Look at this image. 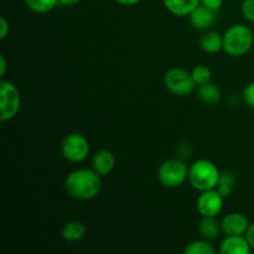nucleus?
<instances>
[{"instance_id":"ddd939ff","label":"nucleus","mask_w":254,"mask_h":254,"mask_svg":"<svg viewBox=\"0 0 254 254\" xmlns=\"http://www.w3.org/2000/svg\"><path fill=\"white\" fill-rule=\"evenodd\" d=\"M166 10L176 16H188L200 5V0H163Z\"/></svg>"},{"instance_id":"f3484780","label":"nucleus","mask_w":254,"mask_h":254,"mask_svg":"<svg viewBox=\"0 0 254 254\" xmlns=\"http://www.w3.org/2000/svg\"><path fill=\"white\" fill-rule=\"evenodd\" d=\"M84 235H86V227L83 223L77 222V221H71L62 228V238L68 243L82 240Z\"/></svg>"},{"instance_id":"6e6552de","label":"nucleus","mask_w":254,"mask_h":254,"mask_svg":"<svg viewBox=\"0 0 254 254\" xmlns=\"http://www.w3.org/2000/svg\"><path fill=\"white\" fill-rule=\"evenodd\" d=\"M223 197L216 189L202 191L197 198V211L202 217H217L223 208Z\"/></svg>"},{"instance_id":"cd10ccee","label":"nucleus","mask_w":254,"mask_h":254,"mask_svg":"<svg viewBox=\"0 0 254 254\" xmlns=\"http://www.w3.org/2000/svg\"><path fill=\"white\" fill-rule=\"evenodd\" d=\"M119 5H123V6H133V5L138 4L140 0H116Z\"/></svg>"},{"instance_id":"a878e982","label":"nucleus","mask_w":254,"mask_h":254,"mask_svg":"<svg viewBox=\"0 0 254 254\" xmlns=\"http://www.w3.org/2000/svg\"><path fill=\"white\" fill-rule=\"evenodd\" d=\"M232 186L230 185H226V184H218V186L216 188V190L218 191V192L221 193V195L223 196V197H228V196L231 195V192H232Z\"/></svg>"},{"instance_id":"9b49d317","label":"nucleus","mask_w":254,"mask_h":254,"mask_svg":"<svg viewBox=\"0 0 254 254\" xmlns=\"http://www.w3.org/2000/svg\"><path fill=\"white\" fill-rule=\"evenodd\" d=\"M114 166H116L114 154L107 149L98 150L92 159V168L101 176L109 175L113 171Z\"/></svg>"},{"instance_id":"4be33fe9","label":"nucleus","mask_w":254,"mask_h":254,"mask_svg":"<svg viewBox=\"0 0 254 254\" xmlns=\"http://www.w3.org/2000/svg\"><path fill=\"white\" fill-rule=\"evenodd\" d=\"M243 99L248 107L254 109V82H251L246 86L245 91H243Z\"/></svg>"},{"instance_id":"b1692460","label":"nucleus","mask_w":254,"mask_h":254,"mask_svg":"<svg viewBox=\"0 0 254 254\" xmlns=\"http://www.w3.org/2000/svg\"><path fill=\"white\" fill-rule=\"evenodd\" d=\"M0 40H4L5 37L7 36V34H9V30H10V26H9V22H7V20L5 19L4 16L0 17Z\"/></svg>"},{"instance_id":"39448f33","label":"nucleus","mask_w":254,"mask_h":254,"mask_svg":"<svg viewBox=\"0 0 254 254\" xmlns=\"http://www.w3.org/2000/svg\"><path fill=\"white\" fill-rule=\"evenodd\" d=\"M21 106V97L12 82L0 81V121L7 122L17 116Z\"/></svg>"},{"instance_id":"f8f14e48","label":"nucleus","mask_w":254,"mask_h":254,"mask_svg":"<svg viewBox=\"0 0 254 254\" xmlns=\"http://www.w3.org/2000/svg\"><path fill=\"white\" fill-rule=\"evenodd\" d=\"M215 12L213 10L208 9L205 5L200 4L196 6L189 15L191 25L196 30H207L215 21Z\"/></svg>"},{"instance_id":"f03ea898","label":"nucleus","mask_w":254,"mask_h":254,"mask_svg":"<svg viewBox=\"0 0 254 254\" xmlns=\"http://www.w3.org/2000/svg\"><path fill=\"white\" fill-rule=\"evenodd\" d=\"M221 171L217 165L207 159L196 160L189 168V181L195 190L207 191L216 189L220 184Z\"/></svg>"},{"instance_id":"c756f323","label":"nucleus","mask_w":254,"mask_h":254,"mask_svg":"<svg viewBox=\"0 0 254 254\" xmlns=\"http://www.w3.org/2000/svg\"><path fill=\"white\" fill-rule=\"evenodd\" d=\"M79 1H81V0H59L60 4L64 5V6H72V5L78 4Z\"/></svg>"},{"instance_id":"2eb2a0df","label":"nucleus","mask_w":254,"mask_h":254,"mask_svg":"<svg viewBox=\"0 0 254 254\" xmlns=\"http://www.w3.org/2000/svg\"><path fill=\"white\" fill-rule=\"evenodd\" d=\"M197 96L205 104H208V106H215V104H217L218 102L221 101L222 94H221L220 88H218L215 83H212V82H207V83L198 86Z\"/></svg>"},{"instance_id":"4468645a","label":"nucleus","mask_w":254,"mask_h":254,"mask_svg":"<svg viewBox=\"0 0 254 254\" xmlns=\"http://www.w3.org/2000/svg\"><path fill=\"white\" fill-rule=\"evenodd\" d=\"M200 47L207 54H217L223 50V36L217 31H207L200 37Z\"/></svg>"},{"instance_id":"423d86ee","label":"nucleus","mask_w":254,"mask_h":254,"mask_svg":"<svg viewBox=\"0 0 254 254\" xmlns=\"http://www.w3.org/2000/svg\"><path fill=\"white\" fill-rule=\"evenodd\" d=\"M164 86L174 96L186 97L195 91L196 83L191 72L184 68L174 67L166 71L164 76Z\"/></svg>"},{"instance_id":"20e7f679","label":"nucleus","mask_w":254,"mask_h":254,"mask_svg":"<svg viewBox=\"0 0 254 254\" xmlns=\"http://www.w3.org/2000/svg\"><path fill=\"white\" fill-rule=\"evenodd\" d=\"M158 179L165 188H179L189 179L188 165L180 159H169L159 168Z\"/></svg>"},{"instance_id":"dca6fc26","label":"nucleus","mask_w":254,"mask_h":254,"mask_svg":"<svg viewBox=\"0 0 254 254\" xmlns=\"http://www.w3.org/2000/svg\"><path fill=\"white\" fill-rule=\"evenodd\" d=\"M198 231L203 240H216L222 231L221 228V222L216 220V217H202L200 225H198Z\"/></svg>"},{"instance_id":"5701e85b","label":"nucleus","mask_w":254,"mask_h":254,"mask_svg":"<svg viewBox=\"0 0 254 254\" xmlns=\"http://www.w3.org/2000/svg\"><path fill=\"white\" fill-rule=\"evenodd\" d=\"M200 4L205 5L208 9L213 10V11H218L223 4V0H200Z\"/></svg>"},{"instance_id":"393cba45","label":"nucleus","mask_w":254,"mask_h":254,"mask_svg":"<svg viewBox=\"0 0 254 254\" xmlns=\"http://www.w3.org/2000/svg\"><path fill=\"white\" fill-rule=\"evenodd\" d=\"M220 183L221 184H226V185H230V186H235L236 185V178L233 174L231 173H223L221 174V179H220Z\"/></svg>"},{"instance_id":"9d476101","label":"nucleus","mask_w":254,"mask_h":254,"mask_svg":"<svg viewBox=\"0 0 254 254\" xmlns=\"http://www.w3.org/2000/svg\"><path fill=\"white\" fill-rule=\"evenodd\" d=\"M252 248L246 236H226L220 246L222 254H250Z\"/></svg>"},{"instance_id":"f257e3e1","label":"nucleus","mask_w":254,"mask_h":254,"mask_svg":"<svg viewBox=\"0 0 254 254\" xmlns=\"http://www.w3.org/2000/svg\"><path fill=\"white\" fill-rule=\"evenodd\" d=\"M67 195L76 200H92L102 190L101 175L92 169H77L67 175L64 180Z\"/></svg>"},{"instance_id":"aec40b11","label":"nucleus","mask_w":254,"mask_h":254,"mask_svg":"<svg viewBox=\"0 0 254 254\" xmlns=\"http://www.w3.org/2000/svg\"><path fill=\"white\" fill-rule=\"evenodd\" d=\"M191 74H192L193 81H195V83L197 86L211 82V78H212V72L205 64H198V66L193 67L192 71H191Z\"/></svg>"},{"instance_id":"c85d7f7f","label":"nucleus","mask_w":254,"mask_h":254,"mask_svg":"<svg viewBox=\"0 0 254 254\" xmlns=\"http://www.w3.org/2000/svg\"><path fill=\"white\" fill-rule=\"evenodd\" d=\"M5 72H6V60H5L4 55L0 56V74L4 76Z\"/></svg>"},{"instance_id":"7ed1b4c3","label":"nucleus","mask_w":254,"mask_h":254,"mask_svg":"<svg viewBox=\"0 0 254 254\" xmlns=\"http://www.w3.org/2000/svg\"><path fill=\"white\" fill-rule=\"evenodd\" d=\"M253 32L242 24L232 25L223 35V51L232 57L245 56L253 46Z\"/></svg>"},{"instance_id":"6ab92c4d","label":"nucleus","mask_w":254,"mask_h":254,"mask_svg":"<svg viewBox=\"0 0 254 254\" xmlns=\"http://www.w3.org/2000/svg\"><path fill=\"white\" fill-rule=\"evenodd\" d=\"M185 254H215V247L207 240H198L189 243L184 250Z\"/></svg>"},{"instance_id":"1a4fd4ad","label":"nucleus","mask_w":254,"mask_h":254,"mask_svg":"<svg viewBox=\"0 0 254 254\" xmlns=\"http://www.w3.org/2000/svg\"><path fill=\"white\" fill-rule=\"evenodd\" d=\"M250 225L248 218L238 212L228 213L221 221V228L225 236H245Z\"/></svg>"},{"instance_id":"bb28decb","label":"nucleus","mask_w":254,"mask_h":254,"mask_svg":"<svg viewBox=\"0 0 254 254\" xmlns=\"http://www.w3.org/2000/svg\"><path fill=\"white\" fill-rule=\"evenodd\" d=\"M245 236H246V238H247L248 243H250L251 248L254 251V223H251Z\"/></svg>"},{"instance_id":"412c9836","label":"nucleus","mask_w":254,"mask_h":254,"mask_svg":"<svg viewBox=\"0 0 254 254\" xmlns=\"http://www.w3.org/2000/svg\"><path fill=\"white\" fill-rule=\"evenodd\" d=\"M242 14L246 20L254 24V0H245L243 1Z\"/></svg>"},{"instance_id":"0eeeda50","label":"nucleus","mask_w":254,"mask_h":254,"mask_svg":"<svg viewBox=\"0 0 254 254\" xmlns=\"http://www.w3.org/2000/svg\"><path fill=\"white\" fill-rule=\"evenodd\" d=\"M89 141L79 133H71L64 138L61 143V153L66 160L71 163H81L88 156Z\"/></svg>"},{"instance_id":"a211bd4d","label":"nucleus","mask_w":254,"mask_h":254,"mask_svg":"<svg viewBox=\"0 0 254 254\" xmlns=\"http://www.w3.org/2000/svg\"><path fill=\"white\" fill-rule=\"evenodd\" d=\"M26 6L37 14H45L54 10L60 4L59 0H24Z\"/></svg>"}]
</instances>
